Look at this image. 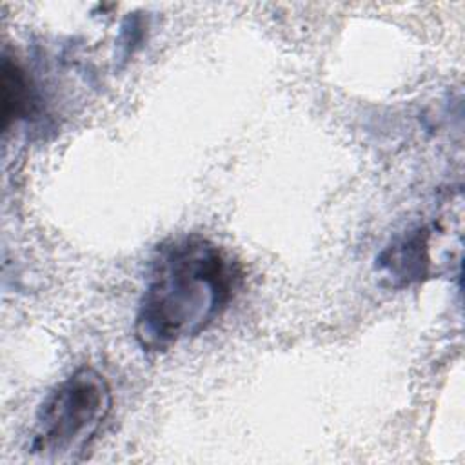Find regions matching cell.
I'll return each mask as SVG.
<instances>
[{
    "mask_svg": "<svg viewBox=\"0 0 465 465\" xmlns=\"http://www.w3.org/2000/svg\"><path fill=\"white\" fill-rule=\"evenodd\" d=\"M240 271L214 242L180 236L162 243L134 316V340L145 352H163L198 336L229 305Z\"/></svg>",
    "mask_w": 465,
    "mask_h": 465,
    "instance_id": "6da1fadb",
    "label": "cell"
},
{
    "mask_svg": "<svg viewBox=\"0 0 465 465\" xmlns=\"http://www.w3.org/2000/svg\"><path fill=\"white\" fill-rule=\"evenodd\" d=\"M111 407L113 392L107 378L94 367H78L42 401L29 450L45 461L82 460Z\"/></svg>",
    "mask_w": 465,
    "mask_h": 465,
    "instance_id": "7a4b0ae2",
    "label": "cell"
},
{
    "mask_svg": "<svg viewBox=\"0 0 465 465\" xmlns=\"http://www.w3.org/2000/svg\"><path fill=\"white\" fill-rule=\"evenodd\" d=\"M378 269L389 276L394 287H403L432 274L430 229L420 227L389 245L378 256Z\"/></svg>",
    "mask_w": 465,
    "mask_h": 465,
    "instance_id": "3957f363",
    "label": "cell"
},
{
    "mask_svg": "<svg viewBox=\"0 0 465 465\" xmlns=\"http://www.w3.org/2000/svg\"><path fill=\"white\" fill-rule=\"evenodd\" d=\"M35 107V93L25 71L16 60L4 56L2 64V120L4 129L13 120L25 118Z\"/></svg>",
    "mask_w": 465,
    "mask_h": 465,
    "instance_id": "277c9868",
    "label": "cell"
}]
</instances>
